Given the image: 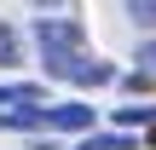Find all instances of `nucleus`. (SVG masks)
Wrapping results in <instances>:
<instances>
[{
	"label": "nucleus",
	"mask_w": 156,
	"mask_h": 150,
	"mask_svg": "<svg viewBox=\"0 0 156 150\" xmlns=\"http://www.w3.org/2000/svg\"><path fill=\"white\" fill-rule=\"evenodd\" d=\"M35 46H41V64L52 81H69V87H110L116 81V69L87 52V29L75 17H35Z\"/></svg>",
	"instance_id": "f257e3e1"
},
{
	"label": "nucleus",
	"mask_w": 156,
	"mask_h": 150,
	"mask_svg": "<svg viewBox=\"0 0 156 150\" xmlns=\"http://www.w3.org/2000/svg\"><path fill=\"white\" fill-rule=\"evenodd\" d=\"M93 104H81V98H69V104H46V133H87L93 127Z\"/></svg>",
	"instance_id": "f03ea898"
},
{
	"label": "nucleus",
	"mask_w": 156,
	"mask_h": 150,
	"mask_svg": "<svg viewBox=\"0 0 156 150\" xmlns=\"http://www.w3.org/2000/svg\"><path fill=\"white\" fill-rule=\"evenodd\" d=\"M46 98V87H35V81H12V87H0V110H17V104H41Z\"/></svg>",
	"instance_id": "7ed1b4c3"
},
{
	"label": "nucleus",
	"mask_w": 156,
	"mask_h": 150,
	"mask_svg": "<svg viewBox=\"0 0 156 150\" xmlns=\"http://www.w3.org/2000/svg\"><path fill=\"white\" fill-rule=\"evenodd\" d=\"M116 121L122 127H156V104H127V110H116Z\"/></svg>",
	"instance_id": "20e7f679"
},
{
	"label": "nucleus",
	"mask_w": 156,
	"mask_h": 150,
	"mask_svg": "<svg viewBox=\"0 0 156 150\" xmlns=\"http://www.w3.org/2000/svg\"><path fill=\"white\" fill-rule=\"evenodd\" d=\"M0 64H23V40L12 23H0Z\"/></svg>",
	"instance_id": "39448f33"
},
{
	"label": "nucleus",
	"mask_w": 156,
	"mask_h": 150,
	"mask_svg": "<svg viewBox=\"0 0 156 150\" xmlns=\"http://www.w3.org/2000/svg\"><path fill=\"white\" fill-rule=\"evenodd\" d=\"M133 145H139L133 133H98V139H87L81 150H133Z\"/></svg>",
	"instance_id": "423d86ee"
},
{
	"label": "nucleus",
	"mask_w": 156,
	"mask_h": 150,
	"mask_svg": "<svg viewBox=\"0 0 156 150\" xmlns=\"http://www.w3.org/2000/svg\"><path fill=\"white\" fill-rule=\"evenodd\" d=\"M127 17L139 29H156V0H127Z\"/></svg>",
	"instance_id": "0eeeda50"
},
{
	"label": "nucleus",
	"mask_w": 156,
	"mask_h": 150,
	"mask_svg": "<svg viewBox=\"0 0 156 150\" xmlns=\"http://www.w3.org/2000/svg\"><path fill=\"white\" fill-rule=\"evenodd\" d=\"M139 69H145V75H156V40H145V46H139Z\"/></svg>",
	"instance_id": "6e6552de"
},
{
	"label": "nucleus",
	"mask_w": 156,
	"mask_h": 150,
	"mask_svg": "<svg viewBox=\"0 0 156 150\" xmlns=\"http://www.w3.org/2000/svg\"><path fill=\"white\" fill-rule=\"evenodd\" d=\"M29 6H41V12H69L75 0H29Z\"/></svg>",
	"instance_id": "1a4fd4ad"
},
{
	"label": "nucleus",
	"mask_w": 156,
	"mask_h": 150,
	"mask_svg": "<svg viewBox=\"0 0 156 150\" xmlns=\"http://www.w3.org/2000/svg\"><path fill=\"white\" fill-rule=\"evenodd\" d=\"M151 145H156V127H151Z\"/></svg>",
	"instance_id": "9d476101"
}]
</instances>
